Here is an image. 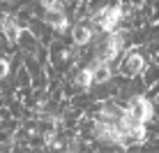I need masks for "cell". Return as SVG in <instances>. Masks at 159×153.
Wrapping results in <instances>:
<instances>
[{
    "label": "cell",
    "mask_w": 159,
    "mask_h": 153,
    "mask_svg": "<svg viewBox=\"0 0 159 153\" xmlns=\"http://www.w3.org/2000/svg\"><path fill=\"white\" fill-rule=\"evenodd\" d=\"M122 21V5H104L92 14V23L102 32H113Z\"/></svg>",
    "instance_id": "obj_1"
},
{
    "label": "cell",
    "mask_w": 159,
    "mask_h": 153,
    "mask_svg": "<svg viewBox=\"0 0 159 153\" xmlns=\"http://www.w3.org/2000/svg\"><path fill=\"white\" fill-rule=\"evenodd\" d=\"M122 47H125V32H108L106 35V40L99 44V61H106V63H111L113 58H118V53L122 51Z\"/></svg>",
    "instance_id": "obj_2"
},
{
    "label": "cell",
    "mask_w": 159,
    "mask_h": 153,
    "mask_svg": "<svg viewBox=\"0 0 159 153\" xmlns=\"http://www.w3.org/2000/svg\"><path fill=\"white\" fill-rule=\"evenodd\" d=\"M127 111H129L139 123H148V121L152 118V114H155V109H152V102L148 100V97H143V95H134V97L129 100Z\"/></svg>",
    "instance_id": "obj_3"
},
{
    "label": "cell",
    "mask_w": 159,
    "mask_h": 153,
    "mask_svg": "<svg viewBox=\"0 0 159 153\" xmlns=\"http://www.w3.org/2000/svg\"><path fill=\"white\" fill-rule=\"evenodd\" d=\"M145 70V58L141 56L139 51H129L127 56H125L122 65H120V72H122L125 76H136L141 74Z\"/></svg>",
    "instance_id": "obj_4"
},
{
    "label": "cell",
    "mask_w": 159,
    "mask_h": 153,
    "mask_svg": "<svg viewBox=\"0 0 159 153\" xmlns=\"http://www.w3.org/2000/svg\"><path fill=\"white\" fill-rule=\"evenodd\" d=\"M44 19H46V23L51 26L53 30H58V32H65L67 30V16H65V12L62 9H46V16H44Z\"/></svg>",
    "instance_id": "obj_5"
},
{
    "label": "cell",
    "mask_w": 159,
    "mask_h": 153,
    "mask_svg": "<svg viewBox=\"0 0 159 153\" xmlns=\"http://www.w3.org/2000/svg\"><path fill=\"white\" fill-rule=\"evenodd\" d=\"M0 26H2V35L7 37V42H12V44H19V35H21L19 21H16L14 16H5Z\"/></svg>",
    "instance_id": "obj_6"
},
{
    "label": "cell",
    "mask_w": 159,
    "mask_h": 153,
    "mask_svg": "<svg viewBox=\"0 0 159 153\" xmlns=\"http://www.w3.org/2000/svg\"><path fill=\"white\" fill-rule=\"evenodd\" d=\"M72 40H74V44H79V47L88 44V42L92 40V26L90 23H76L74 30H72Z\"/></svg>",
    "instance_id": "obj_7"
},
{
    "label": "cell",
    "mask_w": 159,
    "mask_h": 153,
    "mask_svg": "<svg viewBox=\"0 0 159 153\" xmlns=\"http://www.w3.org/2000/svg\"><path fill=\"white\" fill-rule=\"evenodd\" d=\"M90 67H92V76H95V84H104V81L111 79V63L99 61V58H97V61L92 63Z\"/></svg>",
    "instance_id": "obj_8"
},
{
    "label": "cell",
    "mask_w": 159,
    "mask_h": 153,
    "mask_svg": "<svg viewBox=\"0 0 159 153\" xmlns=\"http://www.w3.org/2000/svg\"><path fill=\"white\" fill-rule=\"evenodd\" d=\"M92 84H95L92 67H83V70H79V74L74 76V86H76V88H81V91H88Z\"/></svg>",
    "instance_id": "obj_9"
},
{
    "label": "cell",
    "mask_w": 159,
    "mask_h": 153,
    "mask_svg": "<svg viewBox=\"0 0 159 153\" xmlns=\"http://www.w3.org/2000/svg\"><path fill=\"white\" fill-rule=\"evenodd\" d=\"M44 9H60L62 7V0H39Z\"/></svg>",
    "instance_id": "obj_10"
},
{
    "label": "cell",
    "mask_w": 159,
    "mask_h": 153,
    "mask_svg": "<svg viewBox=\"0 0 159 153\" xmlns=\"http://www.w3.org/2000/svg\"><path fill=\"white\" fill-rule=\"evenodd\" d=\"M9 72V61L7 58H0V79H5Z\"/></svg>",
    "instance_id": "obj_11"
},
{
    "label": "cell",
    "mask_w": 159,
    "mask_h": 153,
    "mask_svg": "<svg viewBox=\"0 0 159 153\" xmlns=\"http://www.w3.org/2000/svg\"><path fill=\"white\" fill-rule=\"evenodd\" d=\"M143 2H145V0H131V7L139 9V7H143Z\"/></svg>",
    "instance_id": "obj_12"
}]
</instances>
